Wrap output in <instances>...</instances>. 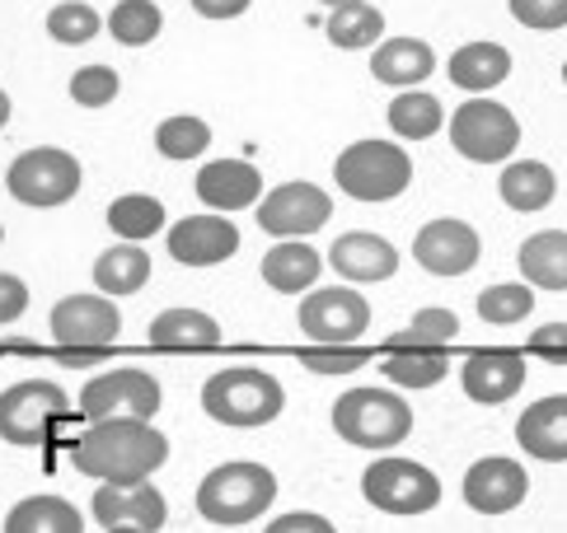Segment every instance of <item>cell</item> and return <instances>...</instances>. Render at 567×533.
I'll use <instances>...</instances> for the list:
<instances>
[{
	"mask_svg": "<svg viewBox=\"0 0 567 533\" xmlns=\"http://www.w3.org/2000/svg\"><path fill=\"white\" fill-rule=\"evenodd\" d=\"M478 253L483 243L474 234V224H464L455 216H441V220H427L413 239V258L417 266H427L432 276H464L478 266Z\"/></svg>",
	"mask_w": 567,
	"mask_h": 533,
	"instance_id": "obj_15",
	"label": "cell"
},
{
	"mask_svg": "<svg viewBox=\"0 0 567 533\" xmlns=\"http://www.w3.org/2000/svg\"><path fill=\"white\" fill-rule=\"evenodd\" d=\"M202 407L220 426L249 430V426H268L281 417L287 388L277 384V375L258 370V365H226V370H216L202 384Z\"/></svg>",
	"mask_w": 567,
	"mask_h": 533,
	"instance_id": "obj_2",
	"label": "cell"
},
{
	"mask_svg": "<svg viewBox=\"0 0 567 533\" xmlns=\"http://www.w3.org/2000/svg\"><path fill=\"white\" fill-rule=\"evenodd\" d=\"M380 375L399 388H436L451 375V352H445V342H390L380 356Z\"/></svg>",
	"mask_w": 567,
	"mask_h": 533,
	"instance_id": "obj_22",
	"label": "cell"
},
{
	"mask_svg": "<svg viewBox=\"0 0 567 533\" xmlns=\"http://www.w3.org/2000/svg\"><path fill=\"white\" fill-rule=\"evenodd\" d=\"M384 117H390L394 136H403V140H427V136H436L445 127L441 98L427 94V90H399L390 98V113H384Z\"/></svg>",
	"mask_w": 567,
	"mask_h": 533,
	"instance_id": "obj_31",
	"label": "cell"
},
{
	"mask_svg": "<svg viewBox=\"0 0 567 533\" xmlns=\"http://www.w3.org/2000/svg\"><path fill=\"white\" fill-rule=\"evenodd\" d=\"M464 501L478 515H506V510H516L525 501V491H530V478H525V468L516 459H502V454H488L470 463V473H464Z\"/></svg>",
	"mask_w": 567,
	"mask_h": 533,
	"instance_id": "obj_16",
	"label": "cell"
},
{
	"mask_svg": "<svg viewBox=\"0 0 567 533\" xmlns=\"http://www.w3.org/2000/svg\"><path fill=\"white\" fill-rule=\"evenodd\" d=\"M90 510L99 529H132V533H159L169 520V505L151 482H104L94 491Z\"/></svg>",
	"mask_w": 567,
	"mask_h": 533,
	"instance_id": "obj_14",
	"label": "cell"
},
{
	"mask_svg": "<svg viewBox=\"0 0 567 533\" xmlns=\"http://www.w3.org/2000/svg\"><path fill=\"white\" fill-rule=\"evenodd\" d=\"M530 310H535V285L525 281H502L478 295V318L493 327H512L520 318H530Z\"/></svg>",
	"mask_w": 567,
	"mask_h": 533,
	"instance_id": "obj_37",
	"label": "cell"
},
{
	"mask_svg": "<svg viewBox=\"0 0 567 533\" xmlns=\"http://www.w3.org/2000/svg\"><path fill=\"white\" fill-rule=\"evenodd\" d=\"M272 501H277L272 468L249 463V459L220 463V468H212V473L197 482V515L207 524H220V529L258 520Z\"/></svg>",
	"mask_w": 567,
	"mask_h": 533,
	"instance_id": "obj_3",
	"label": "cell"
},
{
	"mask_svg": "<svg viewBox=\"0 0 567 533\" xmlns=\"http://www.w3.org/2000/svg\"><path fill=\"white\" fill-rule=\"evenodd\" d=\"M146 342L165 346V352H212V346H220V323L202 310H165L159 318H151Z\"/></svg>",
	"mask_w": 567,
	"mask_h": 533,
	"instance_id": "obj_26",
	"label": "cell"
},
{
	"mask_svg": "<svg viewBox=\"0 0 567 533\" xmlns=\"http://www.w3.org/2000/svg\"><path fill=\"white\" fill-rule=\"evenodd\" d=\"M296 323L315 346H352L371 327V304L352 285H329V291H310L300 300Z\"/></svg>",
	"mask_w": 567,
	"mask_h": 533,
	"instance_id": "obj_11",
	"label": "cell"
},
{
	"mask_svg": "<svg viewBox=\"0 0 567 533\" xmlns=\"http://www.w3.org/2000/svg\"><path fill=\"white\" fill-rule=\"evenodd\" d=\"M333 178L338 192H348L352 201H394L413 182V155H403L394 140H352L333 159Z\"/></svg>",
	"mask_w": 567,
	"mask_h": 533,
	"instance_id": "obj_5",
	"label": "cell"
},
{
	"mask_svg": "<svg viewBox=\"0 0 567 533\" xmlns=\"http://www.w3.org/2000/svg\"><path fill=\"white\" fill-rule=\"evenodd\" d=\"M159 379L136 365H117V370H99L80 388V412L90 421H151L159 412Z\"/></svg>",
	"mask_w": 567,
	"mask_h": 533,
	"instance_id": "obj_9",
	"label": "cell"
},
{
	"mask_svg": "<svg viewBox=\"0 0 567 533\" xmlns=\"http://www.w3.org/2000/svg\"><path fill=\"white\" fill-rule=\"evenodd\" d=\"M159 29H165V14H159L155 0H117L109 14V33H113V43H123V48L155 43Z\"/></svg>",
	"mask_w": 567,
	"mask_h": 533,
	"instance_id": "obj_34",
	"label": "cell"
},
{
	"mask_svg": "<svg viewBox=\"0 0 567 533\" xmlns=\"http://www.w3.org/2000/svg\"><path fill=\"white\" fill-rule=\"evenodd\" d=\"M333 216V201L315 182H281L258 201V230L272 239H310Z\"/></svg>",
	"mask_w": 567,
	"mask_h": 533,
	"instance_id": "obj_12",
	"label": "cell"
},
{
	"mask_svg": "<svg viewBox=\"0 0 567 533\" xmlns=\"http://www.w3.org/2000/svg\"><path fill=\"white\" fill-rule=\"evenodd\" d=\"M460 333V314L455 310H441V304H427V310H417L413 323L394 333L390 342L403 346V342H451Z\"/></svg>",
	"mask_w": 567,
	"mask_h": 533,
	"instance_id": "obj_40",
	"label": "cell"
},
{
	"mask_svg": "<svg viewBox=\"0 0 567 533\" xmlns=\"http://www.w3.org/2000/svg\"><path fill=\"white\" fill-rule=\"evenodd\" d=\"M516 266L535 291H567V230H539L520 243Z\"/></svg>",
	"mask_w": 567,
	"mask_h": 533,
	"instance_id": "obj_27",
	"label": "cell"
},
{
	"mask_svg": "<svg viewBox=\"0 0 567 533\" xmlns=\"http://www.w3.org/2000/svg\"><path fill=\"white\" fill-rule=\"evenodd\" d=\"M24 310H29V285L19 281L14 272H0V327L14 323Z\"/></svg>",
	"mask_w": 567,
	"mask_h": 533,
	"instance_id": "obj_43",
	"label": "cell"
},
{
	"mask_svg": "<svg viewBox=\"0 0 567 533\" xmlns=\"http://www.w3.org/2000/svg\"><path fill=\"white\" fill-rule=\"evenodd\" d=\"M262 281L272 285L277 295H300V291H315V281L323 272V258L310 249L306 239H281L272 253H262Z\"/></svg>",
	"mask_w": 567,
	"mask_h": 533,
	"instance_id": "obj_24",
	"label": "cell"
},
{
	"mask_svg": "<svg viewBox=\"0 0 567 533\" xmlns=\"http://www.w3.org/2000/svg\"><path fill=\"white\" fill-rule=\"evenodd\" d=\"M497 192H502V201L512 211L535 216V211H544L554 201L558 178H554V169L544 159H512L502 169V178H497Z\"/></svg>",
	"mask_w": 567,
	"mask_h": 533,
	"instance_id": "obj_25",
	"label": "cell"
},
{
	"mask_svg": "<svg viewBox=\"0 0 567 533\" xmlns=\"http://www.w3.org/2000/svg\"><path fill=\"white\" fill-rule=\"evenodd\" d=\"M563 85H567V61H563Z\"/></svg>",
	"mask_w": 567,
	"mask_h": 533,
	"instance_id": "obj_48",
	"label": "cell"
},
{
	"mask_svg": "<svg viewBox=\"0 0 567 533\" xmlns=\"http://www.w3.org/2000/svg\"><path fill=\"white\" fill-rule=\"evenodd\" d=\"M48 327L56 346H117L123 310L109 295H66L52 304Z\"/></svg>",
	"mask_w": 567,
	"mask_h": 533,
	"instance_id": "obj_13",
	"label": "cell"
},
{
	"mask_svg": "<svg viewBox=\"0 0 567 533\" xmlns=\"http://www.w3.org/2000/svg\"><path fill=\"white\" fill-rule=\"evenodd\" d=\"M71 412V398L52 379H19L0 394V440L6 445H43L48 430Z\"/></svg>",
	"mask_w": 567,
	"mask_h": 533,
	"instance_id": "obj_10",
	"label": "cell"
},
{
	"mask_svg": "<svg viewBox=\"0 0 567 533\" xmlns=\"http://www.w3.org/2000/svg\"><path fill=\"white\" fill-rule=\"evenodd\" d=\"M361 497L384 515H427L441 505V478L427 463L384 454L361 473Z\"/></svg>",
	"mask_w": 567,
	"mask_h": 533,
	"instance_id": "obj_7",
	"label": "cell"
},
{
	"mask_svg": "<svg viewBox=\"0 0 567 533\" xmlns=\"http://www.w3.org/2000/svg\"><path fill=\"white\" fill-rule=\"evenodd\" d=\"M451 146L470 164H502L520 146V122L488 94H474L451 113Z\"/></svg>",
	"mask_w": 567,
	"mask_h": 533,
	"instance_id": "obj_8",
	"label": "cell"
},
{
	"mask_svg": "<svg viewBox=\"0 0 567 533\" xmlns=\"http://www.w3.org/2000/svg\"><path fill=\"white\" fill-rule=\"evenodd\" d=\"M258 192H262V174L249 159H212L197 169V197L220 216L258 207Z\"/></svg>",
	"mask_w": 567,
	"mask_h": 533,
	"instance_id": "obj_20",
	"label": "cell"
},
{
	"mask_svg": "<svg viewBox=\"0 0 567 533\" xmlns=\"http://www.w3.org/2000/svg\"><path fill=\"white\" fill-rule=\"evenodd\" d=\"M109 533H132V529H109Z\"/></svg>",
	"mask_w": 567,
	"mask_h": 533,
	"instance_id": "obj_49",
	"label": "cell"
},
{
	"mask_svg": "<svg viewBox=\"0 0 567 533\" xmlns=\"http://www.w3.org/2000/svg\"><path fill=\"white\" fill-rule=\"evenodd\" d=\"M333 430L357 449H394L413 436V407L394 388H348L333 403Z\"/></svg>",
	"mask_w": 567,
	"mask_h": 533,
	"instance_id": "obj_4",
	"label": "cell"
},
{
	"mask_svg": "<svg viewBox=\"0 0 567 533\" xmlns=\"http://www.w3.org/2000/svg\"><path fill=\"white\" fill-rule=\"evenodd\" d=\"M506 6H512V19L525 29H539V33L567 29V0H506Z\"/></svg>",
	"mask_w": 567,
	"mask_h": 533,
	"instance_id": "obj_41",
	"label": "cell"
},
{
	"mask_svg": "<svg viewBox=\"0 0 567 533\" xmlns=\"http://www.w3.org/2000/svg\"><path fill=\"white\" fill-rule=\"evenodd\" d=\"M464 394L483 407H497V403H512L525 384V356L520 352H506V346H493V352H474L460 370Z\"/></svg>",
	"mask_w": 567,
	"mask_h": 533,
	"instance_id": "obj_19",
	"label": "cell"
},
{
	"mask_svg": "<svg viewBox=\"0 0 567 533\" xmlns=\"http://www.w3.org/2000/svg\"><path fill=\"white\" fill-rule=\"evenodd\" d=\"M445 71H451V85L470 90V94H488L512 75V52L502 43H464L460 52H451Z\"/></svg>",
	"mask_w": 567,
	"mask_h": 533,
	"instance_id": "obj_29",
	"label": "cell"
},
{
	"mask_svg": "<svg viewBox=\"0 0 567 533\" xmlns=\"http://www.w3.org/2000/svg\"><path fill=\"white\" fill-rule=\"evenodd\" d=\"M207 146H212V127L197 113H174L155 127V150L165 159H197L207 155Z\"/></svg>",
	"mask_w": 567,
	"mask_h": 533,
	"instance_id": "obj_35",
	"label": "cell"
},
{
	"mask_svg": "<svg viewBox=\"0 0 567 533\" xmlns=\"http://www.w3.org/2000/svg\"><path fill=\"white\" fill-rule=\"evenodd\" d=\"M249 6H254V0H193V10L202 19H239Z\"/></svg>",
	"mask_w": 567,
	"mask_h": 533,
	"instance_id": "obj_46",
	"label": "cell"
},
{
	"mask_svg": "<svg viewBox=\"0 0 567 533\" xmlns=\"http://www.w3.org/2000/svg\"><path fill=\"white\" fill-rule=\"evenodd\" d=\"M516 445L530 459L567 463V394L539 398V403L525 407L520 421H516Z\"/></svg>",
	"mask_w": 567,
	"mask_h": 533,
	"instance_id": "obj_21",
	"label": "cell"
},
{
	"mask_svg": "<svg viewBox=\"0 0 567 533\" xmlns=\"http://www.w3.org/2000/svg\"><path fill=\"white\" fill-rule=\"evenodd\" d=\"M117 94H123V75L113 66H85L71 75V98L80 108H109Z\"/></svg>",
	"mask_w": 567,
	"mask_h": 533,
	"instance_id": "obj_39",
	"label": "cell"
},
{
	"mask_svg": "<svg viewBox=\"0 0 567 533\" xmlns=\"http://www.w3.org/2000/svg\"><path fill=\"white\" fill-rule=\"evenodd\" d=\"M151 253L141 249V243H113V249H104L94 258V285H99V295H109V300H123V295H136L141 285L151 281Z\"/></svg>",
	"mask_w": 567,
	"mask_h": 533,
	"instance_id": "obj_30",
	"label": "cell"
},
{
	"mask_svg": "<svg viewBox=\"0 0 567 533\" xmlns=\"http://www.w3.org/2000/svg\"><path fill=\"white\" fill-rule=\"evenodd\" d=\"M113 346H56V360L62 365H75V370H85V365H99L109 360Z\"/></svg>",
	"mask_w": 567,
	"mask_h": 533,
	"instance_id": "obj_45",
	"label": "cell"
},
{
	"mask_svg": "<svg viewBox=\"0 0 567 533\" xmlns=\"http://www.w3.org/2000/svg\"><path fill=\"white\" fill-rule=\"evenodd\" d=\"M0 533H85V520H80V510L66 501V497H24L6 510V524Z\"/></svg>",
	"mask_w": 567,
	"mask_h": 533,
	"instance_id": "obj_28",
	"label": "cell"
},
{
	"mask_svg": "<svg viewBox=\"0 0 567 533\" xmlns=\"http://www.w3.org/2000/svg\"><path fill=\"white\" fill-rule=\"evenodd\" d=\"M329 43L342 48V52H361V48H375L384 38V14L367 0H357V6H338L329 14Z\"/></svg>",
	"mask_w": 567,
	"mask_h": 533,
	"instance_id": "obj_33",
	"label": "cell"
},
{
	"mask_svg": "<svg viewBox=\"0 0 567 533\" xmlns=\"http://www.w3.org/2000/svg\"><path fill=\"white\" fill-rule=\"evenodd\" d=\"M319 6H329V10H338V6H357V0H319Z\"/></svg>",
	"mask_w": 567,
	"mask_h": 533,
	"instance_id": "obj_47",
	"label": "cell"
},
{
	"mask_svg": "<svg viewBox=\"0 0 567 533\" xmlns=\"http://www.w3.org/2000/svg\"><path fill=\"white\" fill-rule=\"evenodd\" d=\"M165 201L151 197V192H123L109 207V230L127 243H146L151 234L165 230Z\"/></svg>",
	"mask_w": 567,
	"mask_h": 533,
	"instance_id": "obj_32",
	"label": "cell"
},
{
	"mask_svg": "<svg viewBox=\"0 0 567 533\" xmlns=\"http://www.w3.org/2000/svg\"><path fill=\"white\" fill-rule=\"evenodd\" d=\"M361 365H371L367 346H300V370L310 375H357Z\"/></svg>",
	"mask_w": 567,
	"mask_h": 533,
	"instance_id": "obj_38",
	"label": "cell"
},
{
	"mask_svg": "<svg viewBox=\"0 0 567 533\" xmlns=\"http://www.w3.org/2000/svg\"><path fill=\"white\" fill-rule=\"evenodd\" d=\"M262 533H338L333 520L315 515V510H291V515H277Z\"/></svg>",
	"mask_w": 567,
	"mask_h": 533,
	"instance_id": "obj_44",
	"label": "cell"
},
{
	"mask_svg": "<svg viewBox=\"0 0 567 533\" xmlns=\"http://www.w3.org/2000/svg\"><path fill=\"white\" fill-rule=\"evenodd\" d=\"M99 29H104V19H99L94 6H85V0H62V6L48 10V38L62 48H85L99 38Z\"/></svg>",
	"mask_w": 567,
	"mask_h": 533,
	"instance_id": "obj_36",
	"label": "cell"
},
{
	"mask_svg": "<svg viewBox=\"0 0 567 533\" xmlns=\"http://www.w3.org/2000/svg\"><path fill=\"white\" fill-rule=\"evenodd\" d=\"M530 356L539 360H554V365H567V323H544L530 333Z\"/></svg>",
	"mask_w": 567,
	"mask_h": 533,
	"instance_id": "obj_42",
	"label": "cell"
},
{
	"mask_svg": "<svg viewBox=\"0 0 567 533\" xmlns=\"http://www.w3.org/2000/svg\"><path fill=\"white\" fill-rule=\"evenodd\" d=\"M329 262L342 281H357V285H371V281H390L399 272V249L384 234L371 230H348L333 239Z\"/></svg>",
	"mask_w": 567,
	"mask_h": 533,
	"instance_id": "obj_18",
	"label": "cell"
},
{
	"mask_svg": "<svg viewBox=\"0 0 567 533\" xmlns=\"http://www.w3.org/2000/svg\"><path fill=\"white\" fill-rule=\"evenodd\" d=\"M169 459V440L151 421H90L75 440V473L94 482H151Z\"/></svg>",
	"mask_w": 567,
	"mask_h": 533,
	"instance_id": "obj_1",
	"label": "cell"
},
{
	"mask_svg": "<svg viewBox=\"0 0 567 533\" xmlns=\"http://www.w3.org/2000/svg\"><path fill=\"white\" fill-rule=\"evenodd\" d=\"M239 253V230L230 224V216H184L178 224H169V258L184 266H216Z\"/></svg>",
	"mask_w": 567,
	"mask_h": 533,
	"instance_id": "obj_17",
	"label": "cell"
},
{
	"mask_svg": "<svg viewBox=\"0 0 567 533\" xmlns=\"http://www.w3.org/2000/svg\"><path fill=\"white\" fill-rule=\"evenodd\" d=\"M80 159L62 146H33L24 155L10 159L6 169V192L24 207H38V211H52V207H66V201L80 192Z\"/></svg>",
	"mask_w": 567,
	"mask_h": 533,
	"instance_id": "obj_6",
	"label": "cell"
},
{
	"mask_svg": "<svg viewBox=\"0 0 567 533\" xmlns=\"http://www.w3.org/2000/svg\"><path fill=\"white\" fill-rule=\"evenodd\" d=\"M436 71V52L422 38H380L371 56V75L390 90H417Z\"/></svg>",
	"mask_w": 567,
	"mask_h": 533,
	"instance_id": "obj_23",
	"label": "cell"
}]
</instances>
